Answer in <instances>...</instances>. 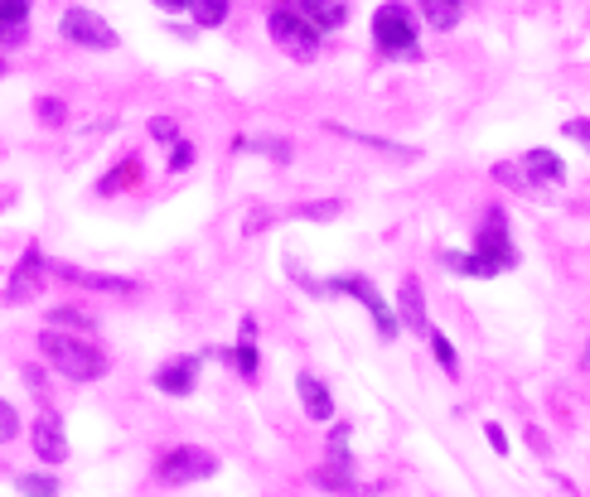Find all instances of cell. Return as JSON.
I'll return each mask as SVG.
<instances>
[{"label": "cell", "instance_id": "obj_9", "mask_svg": "<svg viewBox=\"0 0 590 497\" xmlns=\"http://www.w3.org/2000/svg\"><path fill=\"white\" fill-rule=\"evenodd\" d=\"M320 488H334V493H349L353 488V473H349V425H334L329 435V464L315 473Z\"/></svg>", "mask_w": 590, "mask_h": 497}, {"label": "cell", "instance_id": "obj_25", "mask_svg": "<svg viewBox=\"0 0 590 497\" xmlns=\"http://www.w3.org/2000/svg\"><path fill=\"white\" fill-rule=\"evenodd\" d=\"M150 135H155L160 145H174V141H180V126H174L170 117H155V121H150Z\"/></svg>", "mask_w": 590, "mask_h": 497}, {"label": "cell", "instance_id": "obj_8", "mask_svg": "<svg viewBox=\"0 0 590 497\" xmlns=\"http://www.w3.org/2000/svg\"><path fill=\"white\" fill-rule=\"evenodd\" d=\"M59 29H63V39L83 44V49H117V29H111L103 15L83 10V5L63 10V25H59Z\"/></svg>", "mask_w": 590, "mask_h": 497}, {"label": "cell", "instance_id": "obj_31", "mask_svg": "<svg viewBox=\"0 0 590 497\" xmlns=\"http://www.w3.org/2000/svg\"><path fill=\"white\" fill-rule=\"evenodd\" d=\"M155 5H165V10H174V5H189V0H155Z\"/></svg>", "mask_w": 590, "mask_h": 497}, {"label": "cell", "instance_id": "obj_1", "mask_svg": "<svg viewBox=\"0 0 590 497\" xmlns=\"http://www.w3.org/2000/svg\"><path fill=\"white\" fill-rule=\"evenodd\" d=\"M445 266L465 270V276H498V270H514L518 252H514V237H508L504 213H489L480 237H474V252H445Z\"/></svg>", "mask_w": 590, "mask_h": 497}, {"label": "cell", "instance_id": "obj_5", "mask_svg": "<svg viewBox=\"0 0 590 497\" xmlns=\"http://www.w3.org/2000/svg\"><path fill=\"white\" fill-rule=\"evenodd\" d=\"M320 290H339V295H349V300H359L363 310L373 314V324H377V338H397L402 334V319L393 314V304H387L383 295H377V286L369 276H334V280H325Z\"/></svg>", "mask_w": 590, "mask_h": 497}, {"label": "cell", "instance_id": "obj_26", "mask_svg": "<svg viewBox=\"0 0 590 497\" xmlns=\"http://www.w3.org/2000/svg\"><path fill=\"white\" fill-rule=\"evenodd\" d=\"M189 165H194V145H189V141H174V155H170V169H174V174H180V169H189Z\"/></svg>", "mask_w": 590, "mask_h": 497}, {"label": "cell", "instance_id": "obj_19", "mask_svg": "<svg viewBox=\"0 0 590 497\" xmlns=\"http://www.w3.org/2000/svg\"><path fill=\"white\" fill-rule=\"evenodd\" d=\"M136 174H141V165H136V160L117 165V169H111V174L103 179V184H97V194H121L127 184H136Z\"/></svg>", "mask_w": 590, "mask_h": 497}, {"label": "cell", "instance_id": "obj_2", "mask_svg": "<svg viewBox=\"0 0 590 497\" xmlns=\"http://www.w3.org/2000/svg\"><path fill=\"white\" fill-rule=\"evenodd\" d=\"M39 353L49 357V363L59 367L63 377H73V381H97V377H107V353H103V348H93L87 338L44 329V334H39Z\"/></svg>", "mask_w": 590, "mask_h": 497}, {"label": "cell", "instance_id": "obj_24", "mask_svg": "<svg viewBox=\"0 0 590 497\" xmlns=\"http://www.w3.org/2000/svg\"><path fill=\"white\" fill-rule=\"evenodd\" d=\"M15 435H20V415H15V405L0 401V445H10Z\"/></svg>", "mask_w": 590, "mask_h": 497}, {"label": "cell", "instance_id": "obj_10", "mask_svg": "<svg viewBox=\"0 0 590 497\" xmlns=\"http://www.w3.org/2000/svg\"><path fill=\"white\" fill-rule=\"evenodd\" d=\"M44 270H49L44 252H39V246H29L25 262L15 266V276H10V286H5V304H29V300H35L44 290Z\"/></svg>", "mask_w": 590, "mask_h": 497}, {"label": "cell", "instance_id": "obj_17", "mask_svg": "<svg viewBox=\"0 0 590 497\" xmlns=\"http://www.w3.org/2000/svg\"><path fill=\"white\" fill-rule=\"evenodd\" d=\"M465 5H470V0H421V10H426V20L436 29H455V25H460Z\"/></svg>", "mask_w": 590, "mask_h": 497}, {"label": "cell", "instance_id": "obj_22", "mask_svg": "<svg viewBox=\"0 0 590 497\" xmlns=\"http://www.w3.org/2000/svg\"><path fill=\"white\" fill-rule=\"evenodd\" d=\"M20 493L25 497H59V483H53L49 473H25V478H20Z\"/></svg>", "mask_w": 590, "mask_h": 497}, {"label": "cell", "instance_id": "obj_18", "mask_svg": "<svg viewBox=\"0 0 590 497\" xmlns=\"http://www.w3.org/2000/svg\"><path fill=\"white\" fill-rule=\"evenodd\" d=\"M189 10H194V25H204V29L228 20V0H189Z\"/></svg>", "mask_w": 590, "mask_h": 497}, {"label": "cell", "instance_id": "obj_16", "mask_svg": "<svg viewBox=\"0 0 590 497\" xmlns=\"http://www.w3.org/2000/svg\"><path fill=\"white\" fill-rule=\"evenodd\" d=\"M397 304H402V319H407V329L431 334V324H426V300H421L417 276H407V280H402V295H397Z\"/></svg>", "mask_w": 590, "mask_h": 497}, {"label": "cell", "instance_id": "obj_29", "mask_svg": "<svg viewBox=\"0 0 590 497\" xmlns=\"http://www.w3.org/2000/svg\"><path fill=\"white\" fill-rule=\"evenodd\" d=\"M484 435H489V445H494L498 454H508V435H504V425H484Z\"/></svg>", "mask_w": 590, "mask_h": 497}, {"label": "cell", "instance_id": "obj_27", "mask_svg": "<svg viewBox=\"0 0 590 497\" xmlns=\"http://www.w3.org/2000/svg\"><path fill=\"white\" fill-rule=\"evenodd\" d=\"M39 121H63L59 97H39Z\"/></svg>", "mask_w": 590, "mask_h": 497}, {"label": "cell", "instance_id": "obj_7", "mask_svg": "<svg viewBox=\"0 0 590 497\" xmlns=\"http://www.w3.org/2000/svg\"><path fill=\"white\" fill-rule=\"evenodd\" d=\"M208 473H218V459L208 454V449H198V445H180V449H170V454L160 459V478L170 483V488L198 483V478H208Z\"/></svg>", "mask_w": 590, "mask_h": 497}, {"label": "cell", "instance_id": "obj_20", "mask_svg": "<svg viewBox=\"0 0 590 497\" xmlns=\"http://www.w3.org/2000/svg\"><path fill=\"white\" fill-rule=\"evenodd\" d=\"M29 20V0H0V25H5V34H20Z\"/></svg>", "mask_w": 590, "mask_h": 497}, {"label": "cell", "instance_id": "obj_15", "mask_svg": "<svg viewBox=\"0 0 590 497\" xmlns=\"http://www.w3.org/2000/svg\"><path fill=\"white\" fill-rule=\"evenodd\" d=\"M296 391H300V405H305V415H310V421H329V415H334V401H329V391L320 387V381L310 377V372H300Z\"/></svg>", "mask_w": 590, "mask_h": 497}, {"label": "cell", "instance_id": "obj_11", "mask_svg": "<svg viewBox=\"0 0 590 497\" xmlns=\"http://www.w3.org/2000/svg\"><path fill=\"white\" fill-rule=\"evenodd\" d=\"M35 454L44 459V464H63V459H69V435H63L59 411H39V421H35Z\"/></svg>", "mask_w": 590, "mask_h": 497}, {"label": "cell", "instance_id": "obj_21", "mask_svg": "<svg viewBox=\"0 0 590 497\" xmlns=\"http://www.w3.org/2000/svg\"><path fill=\"white\" fill-rule=\"evenodd\" d=\"M426 338H431V353H436V357H441V367H445V372H450V377H460V357H455L450 338H445V334H436V329H431Z\"/></svg>", "mask_w": 590, "mask_h": 497}, {"label": "cell", "instance_id": "obj_30", "mask_svg": "<svg viewBox=\"0 0 590 497\" xmlns=\"http://www.w3.org/2000/svg\"><path fill=\"white\" fill-rule=\"evenodd\" d=\"M566 135H571V141H581V145H590V121H566L562 126Z\"/></svg>", "mask_w": 590, "mask_h": 497}, {"label": "cell", "instance_id": "obj_23", "mask_svg": "<svg viewBox=\"0 0 590 497\" xmlns=\"http://www.w3.org/2000/svg\"><path fill=\"white\" fill-rule=\"evenodd\" d=\"M232 150H262V155H272V160H286V155H291V145H286V141H238V145H232Z\"/></svg>", "mask_w": 590, "mask_h": 497}, {"label": "cell", "instance_id": "obj_6", "mask_svg": "<svg viewBox=\"0 0 590 497\" xmlns=\"http://www.w3.org/2000/svg\"><path fill=\"white\" fill-rule=\"evenodd\" d=\"M266 25H272V39L281 44V49H291L296 59H310V53L320 49V34H325V29H315V25H310L305 15H296L291 5L272 10V20H266Z\"/></svg>", "mask_w": 590, "mask_h": 497}, {"label": "cell", "instance_id": "obj_4", "mask_svg": "<svg viewBox=\"0 0 590 497\" xmlns=\"http://www.w3.org/2000/svg\"><path fill=\"white\" fill-rule=\"evenodd\" d=\"M504 184H514V189H522V194H532V189H556L566 179V165L556 160L552 150H528L518 165H498L494 169Z\"/></svg>", "mask_w": 590, "mask_h": 497}, {"label": "cell", "instance_id": "obj_32", "mask_svg": "<svg viewBox=\"0 0 590 497\" xmlns=\"http://www.w3.org/2000/svg\"><path fill=\"white\" fill-rule=\"evenodd\" d=\"M0 39H5V25H0Z\"/></svg>", "mask_w": 590, "mask_h": 497}, {"label": "cell", "instance_id": "obj_28", "mask_svg": "<svg viewBox=\"0 0 590 497\" xmlns=\"http://www.w3.org/2000/svg\"><path fill=\"white\" fill-rule=\"evenodd\" d=\"M53 324H77V329H93V319H87V314H77V310H59V314H53Z\"/></svg>", "mask_w": 590, "mask_h": 497}, {"label": "cell", "instance_id": "obj_14", "mask_svg": "<svg viewBox=\"0 0 590 497\" xmlns=\"http://www.w3.org/2000/svg\"><path fill=\"white\" fill-rule=\"evenodd\" d=\"M286 5H291L296 15H305L315 29H339L344 20H349L344 0H286Z\"/></svg>", "mask_w": 590, "mask_h": 497}, {"label": "cell", "instance_id": "obj_13", "mask_svg": "<svg viewBox=\"0 0 590 497\" xmlns=\"http://www.w3.org/2000/svg\"><path fill=\"white\" fill-rule=\"evenodd\" d=\"M69 286H83V290H107V295H131L136 290V280L127 276H103V270H83V266H53Z\"/></svg>", "mask_w": 590, "mask_h": 497}, {"label": "cell", "instance_id": "obj_12", "mask_svg": "<svg viewBox=\"0 0 590 497\" xmlns=\"http://www.w3.org/2000/svg\"><path fill=\"white\" fill-rule=\"evenodd\" d=\"M198 381V357H170L160 372H155V387L165 391V397H189Z\"/></svg>", "mask_w": 590, "mask_h": 497}, {"label": "cell", "instance_id": "obj_3", "mask_svg": "<svg viewBox=\"0 0 590 497\" xmlns=\"http://www.w3.org/2000/svg\"><path fill=\"white\" fill-rule=\"evenodd\" d=\"M373 44L387 53V59H411L417 53V20H411V5L402 0H387V5H377L373 15Z\"/></svg>", "mask_w": 590, "mask_h": 497}]
</instances>
